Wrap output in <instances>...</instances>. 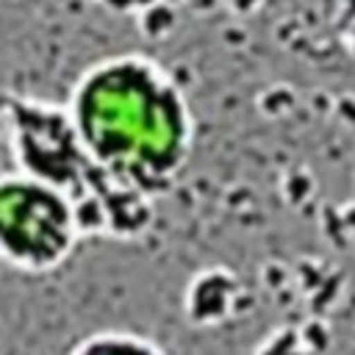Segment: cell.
<instances>
[{
  "label": "cell",
  "instance_id": "1",
  "mask_svg": "<svg viewBox=\"0 0 355 355\" xmlns=\"http://www.w3.org/2000/svg\"><path fill=\"white\" fill-rule=\"evenodd\" d=\"M89 155L125 189L155 197L189 164L194 119L172 75L144 55L92 64L67 105Z\"/></svg>",
  "mask_w": 355,
  "mask_h": 355
},
{
  "label": "cell",
  "instance_id": "2",
  "mask_svg": "<svg viewBox=\"0 0 355 355\" xmlns=\"http://www.w3.org/2000/svg\"><path fill=\"white\" fill-rule=\"evenodd\" d=\"M6 139L19 172L64 191L80 225L133 219L147 197L119 186L86 150L67 105L31 97H6Z\"/></svg>",
  "mask_w": 355,
  "mask_h": 355
},
{
  "label": "cell",
  "instance_id": "3",
  "mask_svg": "<svg viewBox=\"0 0 355 355\" xmlns=\"http://www.w3.org/2000/svg\"><path fill=\"white\" fill-rule=\"evenodd\" d=\"M83 230L72 200L55 186L8 172L0 183V250L22 272L55 269Z\"/></svg>",
  "mask_w": 355,
  "mask_h": 355
},
{
  "label": "cell",
  "instance_id": "4",
  "mask_svg": "<svg viewBox=\"0 0 355 355\" xmlns=\"http://www.w3.org/2000/svg\"><path fill=\"white\" fill-rule=\"evenodd\" d=\"M72 355H164V352L150 341L128 333H100L83 341Z\"/></svg>",
  "mask_w": 355,
  "mask_h": 355
},
{
  "label": "cell",
  "instance_id": "5",
  "mask_svg": "<svg viewBox=\"0 0 355 355\" xmlns=\"http://www.w3.org/2000/svg\"><path fill=\"white\" fill-rule=\"evenodd\" d=\"M333 33H336L338 44L355 58V0H336Z\"/></svg>",
  "mask_w": 355,
  "mask_h": 355
}]
</instances>
